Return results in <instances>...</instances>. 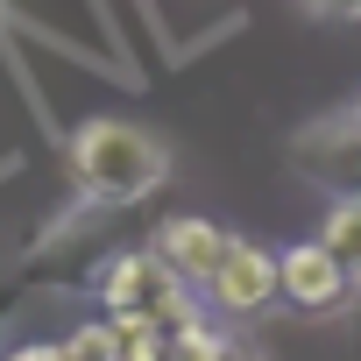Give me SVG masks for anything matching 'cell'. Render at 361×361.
Segmentation results:
<instances>
[{"label": "cell", "instance_id": "5b68a950", "mask_svg": "<svg viewBox=\"0 0 361 361\" xmlns=\"http://www.w3.org/2000/svg\"><path fill=\"white\" fill-rule=\"evenodd\" d=\"M227 248H234V234H220L213 220H192V213L163 220V234H156V255L185 276V283H213V269L227 262Z\"/></svg>", "mask_w": 361, "mask_h": 361}, {"label": "cell", "instance_id": "7a4b0ae2", "mask_svg": "<svg viewBox=\"0 0 361 361\" xmlns=\"http://www.w3.org/2000/svg\"><path fill=\"white\" fill-rule=\"evenodd\" d=\"M99 298H106L114 319L149 326V333H163V340H177V333L192 326V283L177 276L156 248H149V255H114V269L99 276Z\"/></svg>", "mask_w": 361, "mask_h": 361}, {"label": "cell", "instance_id": "ba28073f", "mask_svg": "<svg viewBox=\"0 0 361 361\" xmlns=\"http://www.w3.org/2000/svg\"><path fill=\"white\" fill-rule=\"evenodd\" d=\"M312 15H326V22H361V0H305Z\"/></svg>", "mask_w": 361, "mask_h": 361}, {"label": "cell", "instance_id": "8992f818", "mask_svg": "<svg viewBox=\"0 0 361 361\" xmlns=\"http://www.w3.org/2000/svg\"><path fill=\"white\" fill-rule=\"evenodd\" d=\"M319 248L361 283V199H333L326 206V227H319Z\"/></svg>", "mask_w": 361, "mask_h": 361}, {"label": "cell", "instance_id": "277c9868", "mask_svg": "<svg viewBox=\"0 0 361 361\" xmlns=\"http://www.w3.org/2000/svg\"><path fill=\"white\" fill-rule=\"evenodd\" d=\"M206 290H213V305H220V312H262V305L276 298V255H269V248H255V241H234Z\"/></svg>", "mask_w": 361, "mask_h": 361}, {"label": "cell", "instance_id": "3957f363", "mask_svg": "<svg viewBox=\"0 0 361 361\" xmlns=\"http://www.w3.org/2000/svg\"><path fill=\"white\" fill-rule=\"evenodd\" d=\"M276 298L298 305V312H340V305L354 298V276H347L319 241H298V248L276 255Z\"/></svg>", "mask_w": 361, "mask_h": 361}, {"label": "cell", "instance_id": "6da1fadb", "mask_svg": "<svg viewBox=\"0 0 361 361\" xmlns=\"http://www.w3.org/2000/svg\"><path fill=\"white\" fill-rule=\"evenodd\" d=\"M71 177H78V199L92 206H135L170 177V156L135 121H85L71 135Z\"/></svg>", "mask_w": 361, "mask_h": 361}, {"label": "cell", "instance_id": "52a82bcc", "mask_svg": "<svg viewBox=\"0 0 361 361\" xmlns=\"http://www.w3.org/2000/svg\"><path fill=\"white\" fill-rule=\"evenodd\" d=\"M64 361H128L121 326H114V319H85V326L64 340Z\"/></svg>", "mask_w": 361, "mask_h": 361}]
</instances>
